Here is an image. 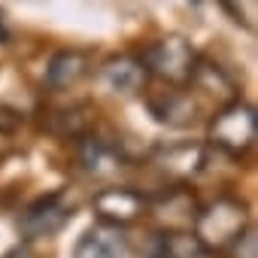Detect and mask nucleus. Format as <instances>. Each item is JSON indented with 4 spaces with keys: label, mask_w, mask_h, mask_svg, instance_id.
I'll return each instance as SVG.
<instances>
[{
    "label": "nucleus",
    "mask_w": 258,
    "mask_h": 258,
    "mask_svg": "<svg viewBox=\"0 0 258 258\" xmlns=\"http://www.w3.org/2000/svg\"><path fill=\"white\" fill-rule=\"evenodd\" d=\"M231 255L234 258H258V240H255V231L246 228L234 243H231Z\"/></svg>",
    "instance_id": "4468645a"
},
{
    "label": "nucleus",
    "mask_w": 258,
    "mask_h": 258,
    "mask_svg": "<svg viewBox=\"0 0 258 258\" xmlns=\"http://www.w3.org/2000/svg\"><path fill=\"white\" fill-rule=\"evenodd\" d=\"M146 198L134 188H103L94 195V213L109 225H127L146 213Z\"/></svg>",
    "instance_id": "20e7f679"
},
{
    "label": "nucleus",
    "mask_w": 258,
    "mask_h": 258,
    "mask_svg": "<svg viewBox=\"0 0 258 258\" xmlns=\"http://www.w3.org/2000/svg\"><path fill=\"white\" fill-rule=\"evenodd\" d=\"M155 258H213V249H207L188 231H173L161 240V252Z\"/></svg>",
    "instance_id": "9b49d317"
},
{
    "label": "nucleus",
    "mask_w": 258,
    "mask_h": 258,
    "mask_svg": "<svg viewBox=\"0 0 258 258\" xmlns=\"http://www.w3.org/2000/svg\"><path fill=\"white\" fill-rule=\"evenodd\" d=\"M246 219H249L246 216V204H240L234 198H219L204 213H198L195 237L207 249H225L246 231Z\"/></svg>",
    "instance_id": "f257e3e1"
},
{
    "label": "nucleus",
    "mask_w": 258,
    "mask_h": 258,
    "mask_svg": "<svg viewBox=\"0 0 258 258\" xmlns=\"http://www.w3.org/2000/svg\"><path fill=\"white\" fill-rule=\"evenodd\" d=\"M124 255V237L118 225H97L85 231L73 249V258H121Z\"/></svg>",
    "instance_id": "423d86ee"
},
{
    "label": "nucleus",
    "mask_w": 258,
    "mask_h": 258,
    "mask_svg": "<svg viewBox=\"0 0 258 258\" xmlns=\"http://www.w3.org/2000/svg\"><path fill=\"white\" fill-rule=\"evenodd\" d=\"M88 109L85 106H70V109H58V112H52V118H49V127L55 134H61V137H79L85 127H88Z\"/></svg>",
    "instance_id": "ddd939ff"
},
{
    "label": "nucleus",
    "mask_w": 258,
    "mask_h": 258,
    "mask_svg": "<svg viewBox=\"0 0 258 258\" xmlns=\"http://www.w3.org/2000/svg\"><path fill=\"white\" fill-rule=\"evenodd\" d=\"M155 216L167 222V228L173 231H185L195 225L198 210H195V198L188 191H167L158 204H155Z\"/></svg>",
    "instance_id": "1a4fd4ad"
},
{
    "label": "nucleus",
    "mask_w": 258,
    "mask_h": 258,
    "mask_svg": "<svg viewBox=\"0 0 258 258\" xmlns=\"http://www.w3.org/2000/svg\"><path fill=\"white\" fill-rule=\"evenodd\" d=\"M7 258H34V255H31V249H25V246H19V249H13V252H10Z\"/></svg>",
    "instance_id": "2eb2a0df"
},
{
    "label": "nucleus",
    "mask_w": 258,
    "mask_h": 258,
    "mask_svg": "<svg viewBox=\"0 0 258 258\" xmlns=\"http://www.w3.org/2000/svg\"><path fill=\"white\" fill-rule=\"evenodd\" d=\"M149 73H155L158 79H167L173 85L179 82H188L191 73H195V49L182 40V37H164L158 43H152L146 52H143V61H140Z\"/></svg>",
    "instance_id": "7ed1b4c3"
},
{
    "label": "nucleus",
    "mask_w": 258,
    "mask_h": 258,
    "mask_svg": "<svg viewBox=\"0 0 258 258\" xmlns=\"http://www.w3.org/2000/svg\"><path fill=\"white\" fill-rule=\"evenodd\" d=\"M188 82H195L201 91H207V94H219V97H225L228 103L231 100H237V94H234V82L219 70V67H213V64H207V61H198L195 64V73H191V79Z\"/></svg>",
    "instance_id": "f8f14e48"
},
{
    "label": "nucleus",
    "mask_w": 258,
    "mask_h": 258,
    "mask_svg": "<svg viewBox=\"0 0 258 258\" xmlns=\"http://www.w3.org/2000/svg\"><path fill=\"white\" fill-rule=\"evenodd\" d=\"M143 79H146V67H143L137 58H127V55L112 58V61L103 67V82H106L112 91H121V94L140 91Z\"/></svg>",
    "instance_id": "6e6552de"
},
{
    "label": "nucleus",
    "mask_w": 258,
    "mask_h": 258,
    "mask_svg": "<svg viewBox=\"0 0 258 258\" xmlns=\"http://www.w3.org/2000/svg\"><path fill=\"white\" fill-rule=\"evenodd\" d=\"M158 164L164 173L176 176V179H185V176H195L201 167H204V149L201 146H191V143H182V146H170L158 155Z\"/></svg>",
    "instance_id": "9d476101"
},
{
    "label": "nucleus",
    "mask_w": 258,
    "mask_h": 258,
    "mask_svg": "<svg viewBox=\"0 0 258 258\" xmlns=\"http://www.w3.org/2000/svg\"><path fill=\"white\" fill-rule=\"evenodd\" d=\"M85 73H88V58L82 52H76V49H64V52L52 55V61L46 67V82L52 88H70Z\"/></svg>",
    "instance_id": "0eeeda50"
},
{
    "label": "nucleus",
    "mask_w": 258,
    "mask_h": 258,
    "mask_svg": "<svg viewBox=\"0 0 258 258\" xmlns=\"http://www.w3.org/2000/svg\"><path fill=\"white\" fill-rule=\"evenodd\" d=\"M210 134L216 140V146H222L231 155H243L255 146V134H258V115L249 103L243 100H231L219 109V115L213 118Z\"/></svg>",
    "instance_id": "f03ea898"
},
{
    "label": "nucleus",
    "mask_w": 258,
    "mask_h": 258,
    "mask_svg": "<svg viewBox=\"0 0 258 258\" xmlns=\"http://www.w3.org/2000/svg\"><path fill=\"white\" fill-rule=\"evenodd\" d=\"M58 201H61V195H49V198H40L37 204H31L22 216V231L28 237H49V234L61 231L67 222V210Z\"/></svg>",
    "instance_id": "39448f33"
}]
</instances>
